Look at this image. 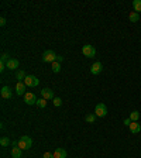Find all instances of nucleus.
I'll return each mask as SVG.
<instances>
[{
  "instance_id": "nucleus-1",
  "label": "nucleus",
  "mask_w": 141,
  "mask_h": 158,
  "mask_svg": "<svg viewBox=\"0 0 141 158\" xmlns=\"http://www.w3.org/2000/svg\"><path fill=\"white\" fill-rule=\"evenodd\" d=\"M31 145H32V140H31V137H28V135H23L18 140V147L21 150H30Z\"/></svg>"
},
{
  "instance_id": "nucleus-2",
  "label": "nucleus",
  "mask_w": 141,
  "mask_h": 158,
  "mask_svg": "<svg viewBox=\"0 0 141 158\" xmlns=\"http://www.w3.org/2000/svg\"><path fill=\"white\" fill-rule=\"evenodd\" d=\"M24 83H25V86L35 87L39 85V79L37 76H34V75H27L25 79H24Z\"/></svg>"
},
{
  "instance_id": "nucleus-3",
  "label": "nucleus",
  "mask_w": 141,
  "mask_h": 158,
  "mask_svg": "<svg viewBox=\"0 0 141 158\" xmlns=\"http://www.w3.org/2000/svg\"><path fill=\"white\" fill-rule=\"evenodd\" d=\"M94 114H96L97 117H104V116L107 114V107H106V104H104V103H97L96 107H94Z\"/></svg>"
},
{
  "instance_id": "nucleus-4",
  "label": "nucleus",
  "mask_w": 141,
  "mask_h": 158,
  "mask_svg": "<svg viewBox=\"0 0 141 158\" xmlns=\"http://www.w3.org/2000/svg\"><path fill=\"white\" fill-rule=\"evenodd\" d=\"M82 54L86 56V58H93L96 55V48L93 45L86 44V45H83V48H82Z\"/></svg>"
},
{
  "instance_id": "nucleus-5",
  "label": "nucleus",
  "mask_w": 141,
  "mask_h": 158,
  "mask_svg": "<svg viewBox=\"0 0 141 158\" xmlns=\"http://www.w3.org/2000/svg\"><path fill=\"white\" fill-rule=\"evenodd\" d=\"M56 54H55L52 49H47L44 54H42V61L44 62H55L56 61Z\"/></svg>"
},
{
  "instance_id": "nucleus-6",
  "label": "nucleus",
  "mask_w": 141,
  "mask_h": 158,
  "mask_svg": "<svg viewBox=\"0 0 141 158\" xmlns=\"http://www.w3.org/2000/svg\"><path fill=\"white\" fill-rule=\"evenodd\" d=\"M41 96H42V99H45V100H54V92H52L49 87H44V89L41 90Z\"/></svg>"
},
{
  "instance_id": "nucleus-7",
  "label": "nucleus",
  "mask_w": 141,
  "mask_h": 158,
  "mask_svg": "<svg viewBox=\"0 0 141 158\" xmlns=\"http://www.w3.org/2000/svg\"><path fill=\"white\" fill-rule=\"evenodd\" d=\"M24 102H25V104H37V97L34 93L28 92L24 95Z\"/></svg>"
},
{
  "instance_id": "nucleus-8",
  "label": "nucleus",
  "mask_w": 141,
  "mask_h": 158,
  "mask_svg": "<svg viewBox=\"0 0 141 158\" xmlns=\"http://www.w3.org/2000/svg\"><path fill=\"white\" fill-rule=\"evenodd\" d=\"M103 71V65L102 62H94L92 66H90V72L93 73V75H99L100 72Z\"/></svg>"
},
{
  "instance_id": "nucleus-9",
  "label": "nucleus",
  "mask_w": 141,
  "mask_h": 158,
  "mask_svg": "<svg viewBox=\"0 0 141 158\" xmlns=\"http://www.w3.org/2000/svg\"><path fill=\"white\" fill-rule=\"evenodd\" d=\"M0 95H1L3 99H10V97L13 96V92H11V89L8 86H3L1 90H0Z\"/></svg>"
},
{
  "instance_id": "nucleus-10",
  "label": "nucleus",
  "mask_w": 141,
  "mask_h": 158,
  "mask_svg": "<svg viewBox=\"0 0 141 158\" xmlns=\"http://www.w3.org/2000/svg\"><path fill=\"white\" fill-rule=\"evenodd\" d=\"M18 65H20L18 59H16V58H10L7 62H6V68H8V69H17Z\"/></svg>"
},
{
  "instance_id": "nucleus-11",
  "label": "nucleus",
  "mask_w": 141,
  "mask_h": 158,
  "mask_svg": "<svg viewBox=\"0 0 141 158\" xmlns=\"http://www.w3.org/2000/svg\"><path fill=\"white\" fill-rule=\"evenodd\" d=\"M25 83L24 82H17V85H16V93L18 96H24L25 95Z\"/></svg>"
},
{
  "instance_id": "nucleus-12",
  "label": "nucleus",
  "mask_w": 141,
  "mask_h": 158,
  "mask_svg": "<svg viewBox=\"0 0 141 158\" xmlns=\"http://www.w3.org/2000/svg\"><path fill=\"white\" fill-rule=\"evenodd\" d=\"M66 151L63 150V148H61V147H58L56 150L54 151V158H66Z\"/></svg>"
},
{
  "instance_id": "nucleus-13",
  "label": "nucleus",
  "mask_w": 141,
  "mask_h": 158,
  "mask_svg": "<svg viewBox=\"0 0 141 158\" xmlns=\"http://www.w3.org/2000/svg\"><path fill=\"white\" fill-rule=\"evenodd\" d=\"M128 128H130V131H131L133 134H135V133H140V131H141V126L137 123V121H131V124L128 126Z\"/></svg>"
},
{
  "instance_id": "nucleus-14",
  "label": "nucleus",
  "mask_w": 141,
  "mask_h": 158,
  "mask_svg": "<svg viewBox=\"0 0 141 158\" xmlns=\"http://www.w3.org/2000/svg\"><path fill=\"white\" fill-rule=\"evenodd\" d=\"M21 152H23V150H21L20 147H13V150H11V157L21 158Z\"/></svg>"
},
{
  "instance_id": "nucleus-15",
  "label": "nucleus",
  "mask_w": 141,
  "mask_h": 158,
  "mask_svg": "<svg viewBox=\"0 0 141 158\" xmlns=\"http://www.w3.org/2000/svg\"><path fill=\"white\" fill-rule=\"evenodd\" d=\"M128 18H130V21H131V23H137V21L140 20V14H138V13H135V11H131V13H130V16H128Z\"/></svg>"
},
{
  "instance_id": "nucleus-16",
  "label": "nucleus",
  "mask_w": 141,
  "mask_h": 158,
  "mask_svg": "<svg viewBox=\"0 0 141 158\" xmlns=\"http://www.w3.org/2000/svg\"><path fill=\"white\" fill-rule=\"evenodd\" d=\"M133 7H134V11H135V13H140L141 11V0H134Z\"/></svg>"
},
{
  "instance_id": "nucleus-17",
  "label": "nucleus",
  "mask_w": 141,
  "mask_h": 158,
  "mask_svg": "<svg viewBox=\"0 0 141 158\" xmlns=\"http://www.w3.org/2000/svg\"><path fill=\"white\" fill-rule=\"evenodd\" d=\"M8 144H11V141H10L8 137H1V138H0V145H1V147H7Z\"/></svg>"
},
{
  "instance_id": "nucleus-18",
  "label": "nucleus",
  "mask_w": 141,
  "mask_h": 158,
  "mask_svg": "<svg viewBox=\"0 0 141 158\" xmlns=\"http://www.w3.org/2000/svg\"><path fill=\"white\" fill-rule=\"evenodd\" d=\"M138 118H140V113L137 110H134L133 113H130V120H131V121H137Z\"/></svg>"
},
{
  "instance_id": "nucleus-19",
  "label": "nucleus",
  "mask_w": 141,
  "mask_h": 158,
  "mask_svg": "<svg viewBox=\"0 0 141 158\" xmlns=\"http://www.w3.org/2000/svg\"><path fill=\"white\" fill-rule=\"evenodd\" d=\"M25 76H27V75H25V72H24V71H18V72L16 73V78L18 79V82L24 80V79H25Z\"/></svg>"
},
{
  "instance_id": "nucleus-20",
  "label": "nucleus",
  "mask_w": 141,
  "mask_h": 158,
  "mask_svg": "<svg viewBox=\"0 0 141 158\" xmlns=\"http://www.w3.org/2000/svg\"><path fill=\"white\" fill-rule=\"evenodd\" d=\"M37 106H38L39 109H44V107L47 106V100H45V99H42V97L38 99V100H37Z\"/></svg>"
},
{
  "instance_id": "nucleus-21",
  "label": "nucleus",
  "mask_w": 141,
  "mask_h": 158,
  "mask_svg": "<svg viewBox=\"0 0 141 158\" xmlns=\"http://www.w3.org/2000/svg\"><path fill=\"white\" fill-rule=\"evenodd\" d=\"M96 114H86V117H85V120H86L87 123H94V120H96Z\"/></svg>"
},
{
  "instance_id": "nucleus-22",
  "label": "nucleus",
  "mask_w": 141,
  "mask_h": 158,
  "mask_svg": "<svg viewBox=\"0 0 141 158\" xmlns=\"http://www.w3.org/2000/svg\"><path fill=\"white\" fill-rule=\"evenodd\" d=\"M52 71H54V72H59V71H61V63L56 62V61L52 62Z\"/></svg>"
},
{
  "instance_id": "nucleus-23",
  "label": "nucleus",
  "mask_w": 141,
  "mask_h": 158,
  "mask_svg": "<svg viewBox=\"0 0 141 158\" xmlns=\"http://www.w3.org/2000/svg\"><path fill=\"white\" fill-rule=\"evenodd\" d=\"M8 59H10V58H8V54H6V52H3L1 56H0V61H1V62H7Z\"/></svg>"
},
{
  "instance_id": "nucleus-24",
  "label": "nucleus",
  "mask_w": 141,
  "mask_h": 158,
  "mask_svg": "<svg viewBox=\"0 0 141 158\" xmlns=\"http://www.w3.org/2000/svg\"><path fill=\"white\" fill-rule=\"evenodd\" d=\"M61 104H62V100H61V97H54V106L59 107Z\"/></svg>"
},
{
  "instance_id": "nucleus-25",
  "label": "nucleus",
  "mask_w": 141,
  "mask_h": 158,
  "mask_svg": "<svg viewBox=\"0 0 141 158\" xmlns=\"http://www.w3.org/2000/svg\"><path fill=\"white\" fill-rule=\"evenodd\" d=\"M42 158H54V154L52 152H44Z\"/></svg>"
},
{
  "instance_id": "nucleus-26",
  "label": "nucleus",
  "mask_w": 141,
  "mask_h": 158,
  "mask_svg": "<svg viewBox=\"0 0 141 158\" xmlns=\"http://www.w3.org/2000/svg\"><path fill=\"white\" fill-rule=\"evenodd\" d=\"M123 124H124V126H130V124H131V120H130V117L128 118H124V120H123Z\"/></svg>"
},
{
  "instance_id": "nucleus-27",
  "label": "nucleus",
  "mask_w": 141,
  "mask_h": 158,
  "mask_svg": "<svg viewBox=\"0 0 141 158\" xmlns=\"http://www.w3.org/2000/svg\"><path fill=\"white\" fill-rule=\"evenodd\" d=\"M4 69H6V62H1L0 61V72H3Z\"/></svg>"
},
{
  "instance_id": "nucleus-28",
  "label": "nucleus",
  "mask_w": 141,
  "mask_h": 158,
  "mask_svg": "<svg viewBox=\"0 0 141 158\" xmlns=\"http://www.w3.org/2000/svg\"><path fill=\"white\" fill-rule=\"evenodd\" d=\"M0 25H1V27H3V25H6V18H4V17H1V18H0Z\"/></svg>"
},
{
  "instance_id": "nucleus-29",
  "label": "nucleus",
  "mask_w": 141,
  "mask_h": 158,
  "mask_svg": "<svg viewBox=\"0 0 141 158\" xmlns=\"http://www.w3.org/2000/svg\"><path fill=\"white\" fill-rule=\"evenodd\" d=\"M62 59H63V56H61V55H58V56H56V62H59V63H61V62H62Z\"/></svg>"
}]
</instances>
